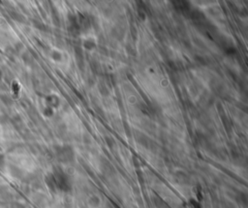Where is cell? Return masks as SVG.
Masks as SVG:
<instances>
[{
	"label": "cell",
	"mask_w": 248,
	"mask_h": 208,
	"mask_svg": "<svg viewBox=\"0 0 248 208\" xmlns=\"http://www.w3.org/2000/svg\"><path fill=\"white\" fill-rule=\"evenodd\" d=\"M0 99H1V101L4 104H5L6 106H9V105H11V104L13 103L12 98L8 94H1V95H0Z\"/></svg>",
	"instance_id": "obj_3"
},
{
	"label": "cell",
	"mask_w": 248,
	"mask_h": 208,
	"mask_svg": "<svg viewBox=\"0 0 248 208\" xmlns=\"http://www.w3.org/2000/svg\"><path fill=\"white\" fill-rule=\"evenodd\" d=\"M57 154H58V158H59L60 161L64 162H71L73 159V158H74L73 152L70 148H69V147H64V148H61Z\"/></svg>",
	"instance_id": "obj_2"
},
{
	"label": "cell",
	"mask_w": 248,
	"mask_h": 208,
	"mask_svg": "<svg viewBox=\"0 0 248 208\" xmlns=\"http://www.w3.org/2000/svg\"><path fill=\"white\" fill-rule=\"evenodd\" d=\"M55 186L60 190L64 191V192H68L71 189L70 181H69L68 176L65 174V173L61 170H57L54 172V174L53 175Z\"/></svg>",
	"instance_id": "obj_1"
},
{
	"label": "cell",
	"mask_w": 248,
	"mask_h": 208,
	"mask_svg": "<svg viewBox=\"0 0 248 208\" xmlns=\"http://www.w3.org/2000/svg\"><path fill=\"white\" fill-rule=\"evenodd\" d=\"M11 17L13 19H14L15 20H17V21H23L21 20H23V17L21 16L20 14H19V13H16V12H14V13H11Z\"/></svg>",
	"instance_id": "obj_4"
}]
</instances>
